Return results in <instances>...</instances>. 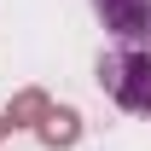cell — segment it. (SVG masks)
I'll use <instances>...</instances> for the list:
<instances>
[{"instance_id": "cell-1", "label": "cell", "mask_w": 151, "mask_h": 151, "mask_svg": "<svg viewBox=\"0 0 151 151\" xmlns=\"http://www.w3.org/2000/svg\"><path fill=\"white\" fill-rule=\"evenodd\" d=\"M99 87L134 116H151V47H116L99 58Z\"/></svg>"}, {"instance_id": "cell-2", "label": "cell", "mask_w": 151, "mask_h": 151, "mask_svg": "<svg viewBox=\"0 0 151 151\" xmlns=\"http://www.w3.org/2000/svg\"><path fill=\"white\" fill-rule=\"evenodd\" d=\"M93 12L122 47H145L151 41V0H93Z\"/></svg>"}, {"instance_id": "cell-3", "label": "cell", "mask_w": 151, "mask_h": 151, "mask_svg": "<svg viewBox=\"0 0 151 151\" xmlns=\"http://www.w3.org/2000/svg\"><path fill=\"white\" fill-rule=\"evenodd\" d=\"M41 145H52V151H64V145H76L81 139V116L70 111V105H58V111H47V122H41Z\"/></svg>"}, {"instance_id": "cell-4", "label": "cell", "mask_w": 151, "mask_h": 151, "mask_svg": "<svg viewBox=\"0 0 151 151\" xmlns=\"http://www.w3.org/2000/svg\"><path fill=\"white\" fill-rule=\"evenodd\" d=\"M47 111H52V105H47V93H41V87H29V93L12 99L6 122H12V128H41V122H47Z\"/></svg>"}, {"instance_id": "cell-5", "label": "cell", "mask_w": 151, "mask_h": 151, "mask_svg": "<svg viewBox=\"0 0 151 151\" xmlns=\"http://www.w3.org/2000/svg\"><path fill=\"white\" fill-rule=\"evenodd\" d=\"M6 134H12V122H6V111H0V139H6Z\"/></svg>"}]
</instances>
